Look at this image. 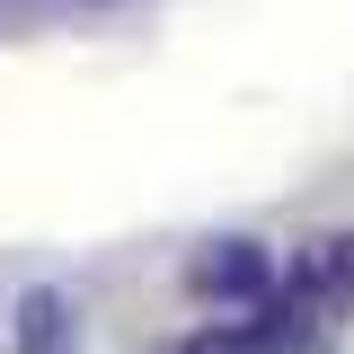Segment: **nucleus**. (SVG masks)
I'll return each instance as SVG.
<instances>
[{
    "instance_id": "3",
    "label": "nucleus",
    "mask_w": 354,
    "mask_h": 354,
    "mask_svg": "<svg viewBox=\"0 0 354 354\" xmlns=\"http://www.w3.org/2000/svg\"><path fill=\"white\" fill-rule=\"evenodd\" d=\"M195 354H221V346H213V337H204V346H195Z\"/></svg>"
},
{
    "instance_id": "2",
    "label": "nucleus",
    "mask_w": 354,
    "mask_h": 354,
    "mask_svg": "<svg viewBox=\"0 0 354 354\" xmlns=\"http://www.w3.org/2000/svg\"><path fill=\"white\" fill-rule=\"evenodd\" d=\"M18 319H27V328H18V354H62V337H71V310L53 301V292H36Z\"/></svg>"
},
{
    "instance_id": "1",
    "label": "nucleus",
    "mask_w": 354,
    "mask_h": 354,
    "mask_svg": "<svg viewBox=\"0 0 354 354\" xmlns=\"http://www.w3.org/2000/svg\"><path fill=\"white\" fill-rule=\"evenodd\" d=\"M266 274H274V266H266V248H248V239H221L213 257L195 266V292H204V301H248V310H257Z\"/></svg>"
}]
</instances>
